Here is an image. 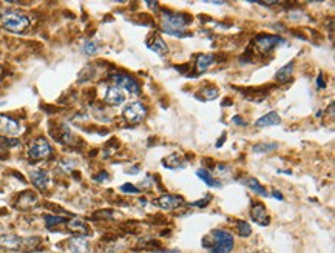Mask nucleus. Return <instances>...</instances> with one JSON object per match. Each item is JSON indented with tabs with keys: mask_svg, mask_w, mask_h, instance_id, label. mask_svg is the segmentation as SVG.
<instances>
[{
	"mask_svg": "<svg viewBox=\"0 0 335 253\" xmlns=\"http://www.w3.org/2000/svg\"><path fill=\"white\" fill-rule=\"evenodd\" d=\"M191 23V17L187 14H173L168 11H163L161 26L164 33L174 36V37H187L188 33L185 28Z\"/></svg>",
	"mask_w": 335,
	"mask_h": 253,
	"instance_id": "1",
	"label": "nucleus"
},
{
	"mask_svg": "<svg viewBox=\"0 0 335 253\" xmlns=\"http://www.w3.org/2000/svg\"><path fill=\"white\" fill-rule=\"evenodd\" d=\"M0 25L9 33L20 34L29 26V19L19 9H5L0 12Z\"/></svg>",
	"mask_w": 335,
	"mask_h": 253,
	"instance_id": "2",
	"label": "nucleus"
},
{
	"mask_svg": "<svg viewBox=\"0 0 335 253\" xmlns=\"http://www.w3.org/2000/svg\"><path fill=\"white\" fill-rule=\"evenodd\" d=\"M209 240H212V244L205 246V249H209L210 253H230L235 246L232 233L221 229L213 230L209 236Z\"/></svg>",
	"mask_w": 335,
	"mask_h": 253,
	"instance_id": "3",
	"label": "nucleus"
},
{
	"mask_svg": "<svg viewBox=\"0 0 335 253\" xmlns=\"http://www.w3.org/2000/svg\"><path fill=\"white\" fill-rule=\"evenodd\" d=\"M28 156L31 161H43L46 157L51 156V147L48 144V140L43 137H37L29 144Z\"/></svg>",
	"mask_w": 335,
	"mask_h": 253,
	"instance_id": "4",
	"label": "nucleus"
},
{
	"mask_svg": "<svg viewBox=\"0 0 335 253\" xmlns=\"http://www.w3.org/2000/svg\"><path fill=\"white\" fill-rule=\"evenodd\" d=\"M33 243H39V240H23L17 235H3L0 236V247L6 249V250H22L25 247H28V244Z\"/></svg>",
	"mask_w": 335,
	"mask_h": 253,
	"instance_id": "5",
	"label": "nucleus"
},
{
	"mask_svg": "<svg viewBox=\"0 0 335 253\" xmlns=\"http://www.w3.org/2000/svg\"><path fill=\"white\" fill-rule=\"evenodd\" d=\"M122 116L132 124H139L144 118L147 116V108L141 102H132L124 108Z\"/></svg>",
	"mask_w": 335,
	"mask_h": 253,
	"instance_id": "6",
	"label": "nucleus"
},
{
	"mask_svg": "<svg viewBox=\"0 0 335 253\" xmlns=\"http://www.w3.org/2000/svg\"><path fill=\"white\" fill-rule=\"evenodd\" d=\"M283 43V39L280 36H267V34H260L255 37V45L261 53H269L272 51L277 45Z\"/></svg>",
	"mask_w": 335,
	"mask_h": 253,
	"instance_id": "7",
	"label": "nucleus"
},
{
	"mask_svg": "<svg viewBox=\"0 0 335 253\" xmlns=\"http://www.w3.org/2000/svg\"><path fill=\"white\" fill-rule=\"evenodd\" d=\"M113 81L118 87H121L122 90L125 88L129 93L132 94H136L139 93V82L136 81L135 77L132 76H127V74H113Z\"/></svg>",
	"mask_w": 335,
	"mask_h": 253,
	"instance_id": "8",
	"label": "nucleus"
},
{
	"mask_svg": "<svg viewBox=\"0 0 335 253\" xmlns=\"http://www.w3.org/2000/svg\"><path fill=\"white\" fill-rule=\"evenodd\" d=\"M104 99H105V102L108 105L118 107V105H122L125 102V93L118 85H110L107 88V93H105V98Z\"/></svg>",
	"mask_w": 335,
	"mask_h": 253,
	"instance_id": "9",
	"label": "nucleus"
},
{
	"mask_svg": "<svg viewBox=\"0 0 335 253\" xmlns=\"http://www.w3.org/2000/svg\"><path fill=\"white\" fill-rule=\"evenodd\" d=\"M153 202L158 205V207H161V209L174 210V209L181 207V205L184 204V199L181 196H176V195H163V196H159Z\"/></svg>",
	"mask_w": 335,
	"mask_h": 253,
	"instance_id": "10",
	"label": "nucleus"
},
{
	"mask_svg": "<svg viewBox=\"0 0 335 253\" xmlns=\"http://www.w3.org/2000/svg\"><path fill=\"white\" fill-rule=\"evenodd\" d=\"M0 133L6 136H15L20 133V124L5 115H0Z\"/></svg>",
	"mask_w": 335,
	"mask_h": 253,
	"instance_id": "11",
	"label": "nucleus"
},
{
	"mask_svg": "<svg viewBox=\"0 0 335 253\" xmlns=\"http://www.w3.org/2000/svg\"><path fill=\"white\" fill-rule=\"evenodd\" d=\"M146 45L149 46V48H150L153 53H156L158 56H166V54L168 53V46H167V43L163 40L161 36L156 34V33L149 36V39L146 40Z\"/></svg>",
	"mask_w": 335,
	"mask_h": 253,
	"instance_id": "12",
	"label": "nucleus"
},
{
	"mask_svg": "<svg viewBox=\"0 0 335 253\" xmlns=\"http://www.w3.org/2000/svg\"><path fill=\"white\" fill-rule=\"evenodd\" d=\"M250 216L253 218V221L260 226H267L269 224V216L266 213V207L261 204V202H255L252 205V210H250Z\"/></svg>",
	"mask_w": 335,
	"mask_h": 253,
	"instance_id": "13",
	"label": "nucleus"
},
{
	"mask_svg": "<svg viewBox=\"0 0 335 253\" xmlns=\"http://www.w3.org/2000/svg\"><path fill=\"white\" fill-rule=\"evenodd\" d=\"M163 165L167 167V168H170V170H179V168H185L187 161L184 159V157L179 153H173V154L164 157Z\"/></svg>",
	"mask_w": 335,
	"mask_h": 253,
	"instance_id": "14",
	"label": "nucleus"
},
{
	"mask_svg": "<svg viewBox=\"0 0 335 253\" xmlns=\"http://www.w3.org/2000/svg\"><path fill=\"white\" fill-rule=\"evenodd\" d=\"M67 249L70 253H85L88 250V241L84 236H76L67 243Z\"/></svg>",
	"mask_w": 335,
	"mask_h": 253,
	"instance_id": "15",
	"label": "nucleus"
},
{
	"mask_svg": "<svg viewBox=\"0 0 335 253\" xmlns=\"http://www.w3.org/2000/svg\"><path fill=\"white\" fill-rule=\"evenodd\" d=\"M31 182H33L37 188L45 190L50 184V175L45 170H34L31 171Z\"/></svg>",
	"mask_w": 335,
	"mask_h": 253,
	"instance_id": "16",
	"label": "nucleus"
},
{
	"mask_svg": "<svg viewBox=\"0 0 335 253\" xmlns=\"http://www.w3.org/2000/svg\"><path fill=\"white\" fill-rule=\"evenodd\" d=\"M37 204V196H36V193H33V192H25V193H22L20 196H19V201H17V207L20 209V210H28V209H31L33 205H36Z\"/></svg>",
	"mask_w": 335,
	"mask_h": 253,
	"instance_id": "17",
	"label": "nucleus"
},
{
	"mask_svg": "<svg viewBox=\"0 0 335 253\" xmlns=\"http://www.w3.org/2000/svg\"><path fill=\"white\" fill-rule=\"evenodd\" d=\"M215 62H216V56L215 54H199L196 57V70L199 73H202L205 70H209Z\"/></svg>",
	"mask_w": 335,
	"mask_h": 253,
	"instance_id": "18",
	"label": "nucleus"
},
{
	"mask_svg": "<svg viewBox=\"0 0 335 253\" xmlns=\"http://www.w3.org/2000/svg\"><path fill=\"white\" fill-rule=\"evenodd\" d=\"M67 227H68L70 232H73V233H76V235H81V236L88 235V232H90L88 226L84 223L82 219H71V221H68V223H67Z\"/></svg>",
	"mask_w": 335,
	"mask_h": 253,
	"instance_id": "19",
	"label": "nucleus"
},
{
	"mask_svg": "<svg viewBox=\"0 0 335 253\" xmlns=\"http://www.w3.org/2000/svg\"><path fill=\"white\" fill-rule=\"evenodd\" d=\"M280 116H278V113H275V112H270L269 115H266V116H263V118H260L257 122H255V125L257 126H272V125H278L280 124Z\"/></svg>",
	"mask_w": 335,
	"mask_h": 253,
	"instance_id": "20",
	"label": "nucleus"
},
{
	"mask_svg": "<svg viewBox=\"0 0 335 253\" xmlns=\"http://www.w3.org/2000/svg\"><path fill=\"white\" fill-rule=\"evenodd\" d=\"M292 71H294V62L287 63V65H284L283 68H280L278 73H277V76H275V79H277L280 84H284V82H287L291 79Z\"/></svg>",
	"mask_w": 335,
	"mask_h": 253,
	"instance_id": "21",
	"label": "nucleus"
},
{
	"mask_svg": "<svg viewBox=\"0 0 335 253\" xmlns=\"http://www.w3.org/2000/svg\"><path fill=\"white\" fill-rule=\"evenodd\" d=\"M196 176L201 178V179H202L207 185H209V187H219V182H218V181H216L207 170H202V168L198 170V171H196Z\"/></svg>",
	"mask_w": 335,
	"mask_h": 253,
	"instance_id": "22",
	"label": "nucleus"
},
{
	"mask_svg": "<svg viewBox=\"0 0 335 253\" xmlns=\"http://www.w3.org/2000/svg\"><path fill=\"white\" fill-rule=\"evenodd\" d=\"M246 185H247L250 190H253L255 193H258V195H261V196H267V190H266L257 179H253V178L247 179V181H246Z\"/></svg>",
	"mask_w": 335,
	"mask_h": 253,
	"instance_id": "23",
	"label": "nucleus"
},
{
	"mask_svg": "<svg viewBox=\"0 0 335 253\" xmlns=\"http://www.w3.org/2000/svg\"><path fill=\"white\" fill-rule=\"evenodd\" d=\"M98 51H99V43L96 42V40H88L82 46V53L87 54V56H93V54H96Z\"/></svg>",
	"mask_w": 335,
	"mask_h": 253,
	"instance_id": "24",
	"label": "nucleus"
},
{
	"mask_svg": "<svg viewBox=\"0 0 335 253\" xmlns=\"http://www.w3.org/2000/svg\"><path fill=\"white\" fill-rule=\"evenodd\" d=\"M278 148V144L277 142H270V144H257L253 145V151L255 153H269V151H274Z\"/></svg>",
	"mask_w": 335,
	"mask_h": 253,
	"instance_id": "25",
	"label": "nucleus"
},
{
	"mask_svg": "<svg viewBox=\"0 0 335 253\" xmlns=\"http://www.w3.org/2000/svg\"><path fill=\"white\" fill-rule=\"evenodd\" d=\"M62 223H65V219L60 218V216H54V215H46L45 216V224H46L48 229H53V227H56Z\"/></svg>",
	"mask_w": 335,
	"mask_h": 253,
	"instance_id": "26",
	"label": "nucleus"
},
{
	"mask_svg": "<svg viewBox=\"0 0 335 253\" xmlns=\"http://www.w3.org/2000/svg\"><path fill=\"white\" fill-rule=\"evenodd\" d=\"M218 96V90L216 88H205V90H202L199 94H198V98L199 99H205V101H212V99H215Z\"/></svg>",
	"mask_w": 335,
	"mask_h": 253,
	"instance_id": "27",
	"label": "nucleus"
},
{
	"mask_svg": "<svg viewBox=\"0 0 335 253\" xmlns=\"http://www.w3.org/2000/svg\"><path fill=\"white\" fill-rule=\"evenodd\" d=\"M236 227H238V232H239V235H241V236H244V238H247V236H250V233H252V229H250V226H249V224L246 223V221H238Z\"/></svg>",
	"mask_w": 335,
	"mask_h": 253,
	"instance_id": "28",
	"label": "nucleus"
},
{
	"mask_svg": "<svg viewBox=\"0 0 335 253\" xmlns=\"http://www.w3.org/2000/svg\"><path fill=\"white\" fill-rule=\"evenodd\" d=\"M121 192H124V193H139V188L132 185V184H124L121 187Z\"/></svg>",
	"mask_w": 335,
	"mask_h": 253,
	"instance_id": "29",
	"label": "nucleus"
},
{
	"mask_svg": "<svg viewBox=\"0 0 335 253\" xmlns=\"http://www.w3.org/2000/svg\"><path fill=\"white\" fill-rule=\"evenodd\" d=\"M317 84H318V88H326V82H325V79H323V74H318Z\"/></svg>",
	"mask_w": 335,
	"mask_h": 253,
	"instance_id": "30",
	"label": "nucleus"
},
{
	"mask_svg": "<svg viewBox=\"0 0 335 253\" xmlns=\"http://www.w3.org/2000/svg\"><path fill=\"white\" fill-rule=\"evenodd\" d=\"M210 199H212V196L209 195V196H207V199H205V201L202 199V201L193 202V205H196V207H202V205H207V204H209V201H210Z\"/></svg>",
	"mask_w": 335,
	"mask_h": 253,
	"instance_id": "31",
	"label": "nucleus"
},
{
	"mask_svg": "<svg viewBox=\"0 0 335 253\" xmlns=\"http://www.w3.org/2000/svg\"><path fill=\"white\" fill-rule=\"evenodd\" d=\"M232 121H233V122H235L236 125H243V126L246 125L244 119H243V118H239V116H233V119H232Z\"/></svg>",
	"mask_w": 335,
	"mask_h": 253,
	"instance_id": "32",
	"label": "nucleus"
},
{
	"mask_svg": "<svg viewBox=\"0 0 335 253\" xmlns=\"http://www.w3.org/2000/svg\"><path fill=\"white\" fill-rule=\"evenodd\" d=\"M150 181H152V179H150V178H147V179H146V181H144V187H146V188H150V187H152V184H150Z\"/></svg>",
	"mask_w": 335,
	"mask_h": 253,
	"instance_id": "33",
	"label": "nucleus"
},
{
	"mask_svg": "<svg viewBox=\"0 0 335 253\" xmlns=\"http://www.w3.org/2000/svg\"><path fill=\"white\" fill-rule=\"evenodd\" d=\"M274 196H275V198H277V199H280V201H283V195H281V193H280V192H277V190H275V192H274Z\"/></svg>",
	"mask_w": 335,
	"mask_h": 253,
	"instance_id": "34",
	"label": "nucleus"
},
{
	"mask_svg": "<svg viewBox=\"0 0 335 253\" xmlns=\"http://www.w3.org/2000/svg\"><path fill=\"white\" fill-rule=\"evenodd\" d=\"M147 6H150V8H155V9H156V8L159 6V3H156V2H155V3H153V2H147Z\"/></svg>",
	"mask_w": 335,
	"mask_h": 253,
	"instance_id": "35",
	"label": "nucleus"
},
{
	"mask_svg": "<svg viewBox=\"0 0 335 253\" xmlns=\"http://www.w3.org/2000/svg\"><path fill=\"white\" fill-rule=\"evenodd\" d=\"M153 253H179L178 250H164V252H153Z\"/></svg>",
	"mask_w": 335,
	"mask_h": 253,
	"instance_id": "36",
	"label": "nucleus"
},
{
	"mask_svg": "<svg viewBox=\"0 0 335 253\" xmlns=\"http://www.w3.org/2000/svg\"><path fill=\"white\" fill-rule=\"evenodd\" d=\"M104 179H107V175H105V173H102L101 176H98V178H96V181H104Z\"/></svg>",
	"mask_w": 335,
	"mask_h": 253,
	"instance_id": "37",
	"label": "nucleus"
},
{
	"mask_svg": "<svg viewBox=\"0 0 335 253\" xmlns=\"http://www.w3.org/2000/svg\"><path fill=\"white\" fill-rule=\"evenodd\" d=\"M224 139H226V137L222 136V137H221V139H219V140L216 142V147H221V144H222V142H224Z\"/></svg>",
	"mask_w": 335,
	"mask_h": 253,
	"instance_id": "38",
	"label": "nucleus"
}]
</instances>
